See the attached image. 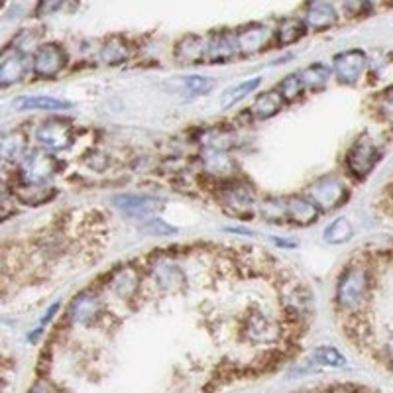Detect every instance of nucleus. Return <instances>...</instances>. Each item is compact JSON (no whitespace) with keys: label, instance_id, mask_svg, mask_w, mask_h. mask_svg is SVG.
Here are the masks:
<instances>
[{"label":"nucleus","instance_id":"obj_3","mask_svg":"<svg viewBox=\"0 0 393 393\" xmlns=\"http://www.w3.org/2000/svg\"><path fill=\"white\" fill-rule=\"evenodd\" d=\"M348 170L356 177H366L374 165L380 161V150L368 136H362L348 153Z\"/></svg>","mask_w":393,"mask_h":393},{"label":"nucleus","instance_id":"obj_31","mask_svg":"<svg viewBox=\"0 0 393 393\" xmlns=\"http://www.w3.org/2000/svg\"><path fill=\"white\" fill-rule=\"evenodd\" d=\"M387 352H389V358L393 360V336L387 340Z\"/></svg>","mask_w":393,"mask_h":393},{"label":"nucleus","instance_id":"obj_27","mask_svg":"<svg viewBox=\"0 0 393 393\" xmlns=\"http://www.w3.org/2000/svg\"><path fill=\"white\" fill-rule=\"evenodd\" d=\"M102 59L107 63H120L124 61L126 57H128V49H126L124 44H118V42H110L102 47Z\"/></svg>","mask_w":393,"mask_h":393},{"label":"nucleus","instance_id":"obj_30","mask_svg":"<svg viewBox=\"0 0 393 393\" xmlns=\"http://www.w3.org/2000/svg\"><path fill=\"white\" fill-rule=\"evenodd\" d=\"M30 393H49V392H47V385L45 384H36L32 389H30Z\"/></svg>","mask_w":393,"mask_h":393},{"label":"nucleus","instance_id":"obj_12","mask_svg":"<svg viewBox=\"0 0 393 393\" xmlns=\"http://www.w3.org/2000/svg\"><path fill=\"white\" fill-rule=\"evenodd\" d=\"M100 313V299L95 293H81L71 303L69 315L75 322H90Z\"/></svg>","mask_w":393,"mask_h":393},{"label":"nucleus","instance_id":"obj_11","mask_svg":"<svg viewBox=\"0 0 393 393\" xmlns=\"http://www.w3.org/2000/svg\"><path fill=\"white\" fill-rule=\"evenodd\" d=\"M336 22V10L329 2H313L307 6L305 24L313 30H327Z\"/></svg>","mask_w":393,"mask_h":393},{"label":"nucleus","instance_id":"obj_28","mask_svg":"<svg viewBox=\"0 0 393 393\" xmlns=\"http://www.w3.org/2000/svg\"><path fill=\"white\" fill-rule=\"evenodd\" d=\"M16 140H18V134H12L4 138V142H2V153H4L6 160H16V158H20L22 152H24L26 143L24 142L14 143Z\"/></svg>","mask_w":393,"mask_h":393},{"label":"nucleus","instance_id":"obj_29","mask_svg":"<svg viewBox=\"0 0 393 393\" xmlns=\"http://www.w3.org/2000/svg\"><path fill=\"white\" fill-rule=\"evenodd\" d=\"M143 230L150 233L152 236H171V234L177 233L173 226H170V224L165 223V221H161V218H150L148 223L143 224Z\"/></svg>","mask_w":393,"mask_h":393},{"label":"nucleus","instance_id":"obj_16","mask_svg":"<svg viewBox=\"0 0 393 393\" xmlns=\"http://www.w3.org/2000/svg\"><path fill=\"white\" fill-rule=\"evenodd\" d=\"M329 77H331V69L324 63H313L301 71L305 87H309L311 90H321L327 85Z\"/></svg>","mask_w":393,"mask_h":393},{"label":"nucleus","instance_id":"obj_19","mask_svg":"<svg viewBox=\"0 0 393 393\" xmlns=\"http://www.w3.org/2000/svg\"><path fill=\"white\" fill-rule=\"evenodd\" d=\"M305 34V22L299 18H287L277 30V42L279 45L295 44Z\"/></svg>","mask_w":393,"mask_h":393},{"label":"nucleus","instance_id":"obj_23","mask_svg":"<svg viewBox=\"0 0 393 393\" xmlns=\"http://www.w3.org/2000/svg\"><path fill=\"white\" fill-rule=\"evenodd\" d=\"M183 85H185V93H187L189 97H201V95H206L209 90L215 87V81L211 79V77H205V75H189L185 77L183 81Z\"/></svg>","mask_w":393,"mask_h":393},{"label":"nucleus","instance_id":"obj_2","mask_svg":"<svg viewBox=\"0 0 393 393\" xmlns=\"http://www.w3.org/2000/svg\"><path fill=\"white\" fill-rule=\"evenodd\" d=\"M309 196L321 209H336L348 199V189L334 175H324L309 187Z\"/></svg>","mask_w":393,"mask_h":393},{"label":"nucleus","instance_id":"obj_25","mask_svg":"<svg viewBox=\"0 0 393 393\" xmlns=\"http://www.w3.org/2000/svg\"><path fill=\"white\" fill-rule=\"evenodd\" d=\"M305 83L301 79V75L299 73H293V75H289L286 79L281 81V85H279V93H281V97L286 98V100H293L301 95V90H303Z\"/></svg>","mask_w":393,"mask_h":393},{"label":"nucleus","instance_id":"obj_10","mask_svg":"<svg viewBox=\"0 0 393 393\" xmlns=\"http://www.w3.org/2000/svg\"><path fill=\"white\" fill-rule=\"evenodd\" d=\"M286 211L287 218L293 221L295 224H301V226L311 224L319 216L317 205L311 199H305V196H289L286 201Z\"/></svg>","mask_w":393,"mask_h":393},{"label":"nucleus","instance_id":"obj_15","mask_svg":"<svg viewBox=\"0 0 393 393\" xmlns=\"http://www.w3.org/2000/svg\"><path fill=\"white\" fill-rule=\"evenodd\" d=\"M14 107L18 110H63V108H69L71 105L67 100L37 95V97H22L18 100H14Z\"/></svg>","mask_w":393,"mask_h":393},{"label":"nucleus","instance_id":"obj_1","mask_svg":"<svg viewBox=\"0 0 393 393\" xmlns=\"http://www.w3.org/2000/svg\"><path fill=\"white\" fill-rule=\"evenodd\" d=\"M368 295V274L366 269L352 266V268L344 269L339 279V287H336V299L344 309H354Z\"/></svg>","mask_w":393,"mask_h":393},{"label":"nucleus","instance_id":"obj_18","mask_svg":"<svg viewBox=\"0 0 393 393\" xmlns=\"http://www.w3.org/2000/svg\"><path fill=\"white\" fill-rule=\"evenodd\" d=\"M352 238V224L348 218L340 216L336 221H332L327 228H324V240L329 244H344Z\"/></svg>","mask_w":393,"mask_h":393},{"label":"nucleus","instance_id":"obj_8","mask_svg":"<svg viewBox=\"0 0 393 393\" xmlns=\"http://www.w3.org/2000/svg\"><path fill=\"white\" fill-rule=\"evenodd\" d=\"M65 65V52L57 44H44L34 55V73L40 77H54Z\"/></svg>","mask_w":393,"mask_h":393},{"label":"nucleus","instance_id":"obj_20","mask_svg":"<svg viewBox=\"0 0 393 393\" xmlns=\"http://www.w3.org/2000/svg\"><path fill=\"white\" fill-rule=\"evenodd\" d=\"M52 189L45 187V185H32V183H26L18 187V199L26 205H42L45 203L49 196H52Z\"/></svg>","mask_w":393,"mask_h":393},{"label":"nucleus","instance_id":"obj_7","mask_svg":"<svg viewBox=\"0 0 393 393\" xmlns=\"http://www.w3.org/2000/svg\"><path fill=\"white\" fill-rule=\"evenodd\" d=\"M112 203L118 211L134 218H150L160 211V201L148 195H117Z\"/></svg>","mask_w":393,"mask_h":393},{"label":"nucleus","instance_id":"obj_26","mask_svg":"<svg viewBox=\"0 0 393 393\" xmlns=\"http://www.w3.org/2000/svg\"><path fill=\"white\" fill-rule=\"evenodd\" d=\"M226 205L230 206H238V215H240L242 211H250V205H252V195L248 189H242V187H233L228 191V195H226Z\"/></svg>","mask_w":393,"mask_h":393},{"label":"nucleus","instance_id":"obj_24","mask_svg":"<svg viewBox=\"0 0 393 393\" xmlns=\"http://www.w3.org/2000/svg\"><path fill=\"white\" fill-rule=\"evenodd\" d=\"M236 37V45H238V49L242 52H254L256 47L266 42V30H262V28H254V30H248V32H242L238 34Z\"/></svg>","mask_w":393,"mask_h":393},{"label":"nucleus","instance_id":"obj_9","mask_svg":"<svg viewBox=\"0 0 393 393\" xmlns=\"http://www.w3.org/2000/svg\"><path fill=\"white\" fill-rule=\"evenodd\" d=\"M26 71V57L18 49H6L0 59V81L2 87H8L12 83H18Z\"/></svg>","mask_w":393,"mask_h":393},{"label":"nucleus","instance_id":"obj_4","mask_svg":"<svg viewBox=\"0 0 393 393\" xmlns=\"http://www.w3.org/2000/svg\"><path fill=\"white\" fill-rule=\"evenodd\" d=\"M36 138L47 150H65L73 142V126L65 120L52 118L37 128Z\"/></svg>","mask_w":393,"mask_h":393},{"label":"nucleus","instance_id":"obj_14","mask_svg":"<svg viewBox=\"0 0 393 393\" xmlns=\"http://www.w3.org/2000/svg\"><path fill=\"white\" fill-rule=\"evenodd\" d=\"M206 52H209V42L199 36H189L179 44L177 57L181 61L199 63L206 59Z\"/></svg>","mask_w":393,"mask_h":393},{"label":"nucleus","instance_id":"obj_5","mask_svg":"<svg viewBox=\"0 0 393 393\" xmlns=\"http://www.w3.org/2000/svg\"><path fill=\"white\" fill-rule=\"evenodd\" d=\"M55 160L45 152H32L22 161V177L32 185H44L49 175H54Z\"/></svg>","mask_w":393,"mask_h":393},{"label":"nucleus","instance_id":"obj_13","mask_svg":"<svg viewBox=\"0 0 393 393\" xmlns=\"http://www.w3.org/2000/svg\"><path fill=\"white\" fill-rule=\"evenodd\" d=\"M283 102H286V98L281 97L279 90H269V93H264V95H259L256 98L252 112L259 120H266V118H271L274 115H277L281 110V107H283Z\"/></svg>","mask_w":393,"mask_h":393},{"label":"nucleus","instance_id":"obj_6","mask_svg":"<svg viewBox=\"0 0 393 393\" xmlns=\"http://www.w3.org/2000/svg\"><path fill=\"white\" fill-rule=\"evenodd\" d=\"M334 73L342 83H356L366 69V54L362 49H348L334 57Z\"/></svg>","mask_w":393,"mask_h":393},{"label":"nucleus","instance_id":"obj_21","mask_svg":"<svg viewBox=\"0 0 393 393\" xmlns=\"http://www.w3.org/2000/svg\"><path fill=\"white\" fill-rule=\"evenodd\" d=\"M311 360L319 366H327V368H344L346 366V358L340 354L336 348H331V346H321L317 348L311 354Z\"/></svg>","mask_w":393,"mask_h":393},{"label":"nucleus","instance_id":"obj_17","mask_svg":"<svg viewBox=\"0 0 393 393\" xmlns=\"http://www.w3.org/2000/svg\"><path fill=\"white\" fill-rule=\"evenodd\" d=\"M259 85H262V79H259V77L242 81V83H238V85H234L233 89H228L226 93H224L223 107L228 108L233 107V105H236V102H240L242 98H246L248 95H252L254 90L258 89Z\"/></svg>","mask_w":393,"mask_h":393},{"label":"nucleus","instance_id":"obj_22","mask_svg":"<svg viewBox=\"0 0 393 393\" xmlns=\"http://www.w3.org/2000/svg\"><path fill=\"white\" fill-rule=\"evenodd\" d=\"M112 286H115V291H117L120 297H130V295L136 291V287H138V274L130 268L122 269V271H118L117 274Z\"/></svg>","mask_w":393,"mask_h":393}]
</instances>
